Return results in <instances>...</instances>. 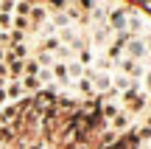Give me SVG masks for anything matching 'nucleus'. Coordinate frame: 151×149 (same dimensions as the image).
<instances>
[{"label": "nucleus", "instance_id": "obj_8", "mask_svg": "<svg viewBox=\"0 0 151 149\" xmlns=\"http://www.w3.org/2000/svg\"><path fill=\"white\" fill-rule=\"evenodd\" d=\"M20 82H22V90H25V93H39V90H45L37 76H20Z\"/></svg>", "mask_w": 151, "mask_h": 149}, {"label": "nucleus", "instance_id": "obj_6", "mask_svg": "<svg viewBox=\"0 0 151 149\" xmlns=\"http://www.w3.org/2000/svg\"><path fill=\"white\" fill-rule=\"evenodd\" d=\"M90 68L95 73H112L115 71V62L109 59L106 54H95V56H92V62H90Z\"/></svg>", "mask_w": 151, "mask_h": 149}, {"label": "nucleus", "instance_id": "obj_7", "mask_svg": "<svg viewBox=\"0 0 151 149\" xmlns=\"http://www.w3.org/2000/svg\"><path fill=\"white\" fill-rule=\"evenodd\" d=\"M132 84H134V82H132L129 76H123V73H115V76H112V90H115L118 96H120V93H126Z\"/></svg>", "mask_w": 151, "mask_h": 149}, {"label": "nucleus", "instance_id": "obj_17", "mask_svg": "<svg viewBox=\"0 0 151 149\" xmlns=\"http://www.w3.org/2000/svg\"><path fill=\"white\" fill-rule=\"evenodd\" d=\"M14 6L17 0H0V11H6V14H14Z\"/></svg>", "mask_w": 151, "mask_h": 149}, {"label": "nucleus", "instance_id": "obj_4", "mask_svg": "<svg viewBox=\"0 0 151 149\" xmlns=\"http://www.w3.org/2000/svg\"><path fill=\"white\" fill-rule=\"evenodd\" d=\"M90 71V79H92V87H95V96H104L112 90V73H95L92 68H87Z\"/></svg>", "mask_w": 151, "mask_h": 149}, {"label": "nucleus", "instance_id": "obj_20", "mask_svg": "<svg viewBox=\"0 0 151 149\" xmlns=\"http://www.w3.org/2000/svg\"><path fill=\"white\" fill-rule=\"evenodd\" d=\"M6 101H9V99H6V90H3V87H0V107H3V104H6Z\"/></svg>", "mask_w": 151, "mask_h": 149}, {"label": "nucleus", "instance_id": "obj_3", "mask_svg": "<svg viewBox=\"0 0 151 149\" xmlns=\"http://www.w3.org/2000/svg\"><path fill=\"white\" fill-rule=\"evenodd\" d=\"M123 56H129V59H134V62H146L148 51H146V45H143V37H132L129 42H126V48H123Z\"/></svg>", "mask_w": 151, "mask_h": 149}, {"label": "nucleus", "instance_id": "obj_21", "mask_svg": "<svg viewBox=\"0 0 151 149\" xmlns=\"http://www.w3.org/2000/svg\"><path fill=\"white\" fill-rule=\"evenodd\" d=\"M148 65H151V56H148Z\"/></svg>", "mask_w": 151, "mask_h": 149}, {"label": "nucleus", "instance_id": "obj_18", "mask_svg": "<svg viewBox=\"0 0 151 149\" xmlns=\"http://www.w3.org/2000/svg\"><path fill=\"white\" fill-rule=\"evenodd\" d=\"M143 45H146V51H148V56H151V31L143 37Z\"/></svg>", "mask_w": 151, "mask_h": 149}, {"label": "nucleus", "instance_id": "obj_9", "mask_svg": "<svg viewBox=\"0 0 151 149\" xmlns=\"http://www.w3.org/2000/svg\"><path fill=\"white\" fill-rule=\"evenodd\" d=\"M59 45H62V42H59V37H56V34H53V37H42V48H39V51H48V54L53 56Z\"/></svg>", "mask_w": 151, "mask_h": 149}, {"label": "nucleus", "instance_id": "obj_12", "mask_svg": "<svg viewBox=\"0 0 151 149\" xmlns=\"http://www.w3.org/2000/svg\"><path fill=\"white\" fill-rule=\"evenodd\" d=\"M11 25H14V31H25L31 23H28V17H20V14H14L11 17Z\"/></svg>", "mask_w": 151, "mask_h": 149}, {"label": "nucleus", "instance_id": "obj_13", "mask_svg": "<svg viewBox=\"0 0 151 149\" xmlns=\"http://www.w3.org/2000/svg\"><path fill=\"white\" fill-rule=\"evenodd\" d=\"M140 87H143V90H146V93L151 96V65L146 68V76L140 79Z\"/></svg>", "mask_w": 151, "mask_h": 149}, {"label": "nucleus", "instance_id": "obj_16", "mask_svg": "<svg viewBox=\"0 0 151 149\" xmlns=\"http://www.w3.org/2000/svg\"><path fill=\"white\" fill-rule=\"evenodd\" d=\"M11 17H14V14H6V11H0V28H3V31H11Z\"/></svg>", "mask_w": 151, "mask_h": 149}, {"label": "nucleus", "instance_id": "obj_5", "mask_svg": "<svg viewBox=\"0 0 151 149\" xmlns=\"http://www.w3.org/2000/svg\"><path fill=\"white\" fill-rule=\"evenodd\" d=\"M6 99H9V101H22V99H25V90H22V82H20V79H9V82H6Z\"/></svg>", "mask_w": 151, "mask_h": 149}, {"label": "nucleus", "instance_id": "obj_15", "mask_svg": "<svg viewBox=\"0 0 151 149\" xmlns=\"http://www.w3.org/2000/svg\"><path fill=\"white\" fill-rule=\"evenodd\" d=\"M95 6H98V0H78V9L84 11V14H90V11L95 9Z\"/></svg>", "mask_w": 151, "mask_h": 149}, {"label": "nucleus", "instance_id": "obj_11", "mask_svg": "<svg viewBox=\"0 0 151 149\" xmlns=\"http://www.w3.org/2000/svg\"><path fill=\"white\" fill-rule=\"evenodd\" d=\"M118 144V132H112V129H104V135H101V149H109V146H115Z\"/></svg>", "mask_w": 151, "mask_h": 149}, {"label": "nucleus", "instance_id": "obj_10", "mask_svg": "<svg viewBox=\"0 0 151 149\" xmlns=\"http://www.w3.org/2000/svg\"><path fill=\"white\" fill-rule=\"evenodd\" d=\"M67 76H70V82H76V79L84 76V68H81L76 59H70V62H67Z\"/></svg>", "mask_w": 151, "mask_h": 149}, {"label": "nucleus", "instance_id": "obj_19", "mask_svg": "<svg viewBox=\"0 0 151 149\" xmlns=\"http://www.w3.org/2000/svg\"><path fill=\"white\" fill-rule=\"evenodd\" d=\"M25 3H28V6L34 9V6H45V0H25Z\"/></svg>", "mask_w": 151, "mask_h": 149}, {"label": "nucleus", "instance_id": "obj_2", "mask_svg": "<svg viewBox=\"0 0 151 149\" xmlns=\"http://www.w3.org/2000/svg\"><path fill=\"white\" fill-rule=\"evenodd\" d=\"M106 127L112 129V132H118V135H123V132H132V129H134V116H129L126 110H120L118 116L112 118V121H106Z\"/></svg>", "mask_w": 151, "mask_h": 149}, {"label": "nucleus", "instance_id": "obj_1", "mask_svg": "<svg viewBox=\"0 0 151 149\" xmlns=\"http://www.w3.org/2000/svg\"><path fill=\"white\" fill-rule=\"evenodd\" d=\"M115 68H118V73L129 76L132 82H140V79L146 76V62H134V59H129V56H120V59L115 62Z\"/></svg>", "mask_w": 151, "mask_h": 149}, {"label": "nucleus", "instance_id": "obj_14", "mask_svg": "<svg viewBox=\"0 0 151 149\" xmlns=\"http://www.w3.org/2000/svg\"><path fill=\"white\" fill-rule=\"evenodd\" d=\"M28 11H31V6H28L25 0H17V6H14V14H20V17H28Z\"/></svg>", "mask_w": 151, "mask_h": 149}]
</instances>
